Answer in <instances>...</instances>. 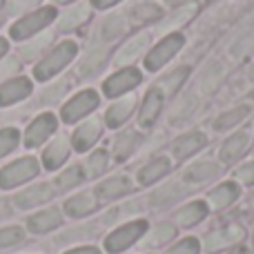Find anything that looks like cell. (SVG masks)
Instances as JSON below:
<instances>
[{"mask_svg": "<svg viewBox=\"0 0 254 254\" xmlns=\"http://www.w3.org/2000/svg\"><path fill=\"white\" fill-rule=\"evenodd\" d=\"M89 18V7L87 4H76V7H71L69 11H65L61 16V20H58V31H71L76 29V27H80L83 22H87Z\"/></svg>", "mask_w": 254, "mask_h": 254, "instance_id": "cell-31", "label": "cell"}, {"mask_svg": "<svg viewBox=\"0 0 254 254\" xmlns=\"http://www.w3.org/2000/svg\"><path fill=\"white\" fill-rule=\"evenodd\" d=\"M67 85H69V80H61V83H56L54 85V92L49 89V92H45V96H43V101L45 103H49V101H58V98L65 94V89H67Z\"/></svg>", "mask_w": 254, "mask_h": 254, "instance_id": "cell-49", "label": "cell"}, {"mask_svg": "<svg viewBox=\"0 0 254 254\" xmlns=\"http://www.w3.org/2000/svg\"><path fill=\"white\" fill-rule=\"evenodd\" d=\"M138 145H140V134L138 131L125 129L123 134H119L116 136V140H114V158L119 163L127 161V158L131 156V152H134Z\"/></svg>", "mask_w": 254, "mask_h": 254, "instance_id": "cell-28", "label": "cell"}, {"mask_svg": "<svg viewBox=\"0 0 254 254\" xmlns=\"http://www.w3.org/2000/svg\"><path fill=\"white\" fill-rule=\"evenodd\" d=\"M138 210H140L138 201L125 203V205L116 207V210H112L110 214L105 216V223H112V221H121V219H125V216H131V214H136V212H138Z\"/></svg>", "mask_w": 254, "mask_h": 254, "instance_id": "cell-44", "label": "cell"}, {"mask_svg": "<svg viewBox=\"0 0 254 254\" xmlns=\"http://www.w3.org/2000/svg\"><path fill=\"white\" fill-rule=\"evenodd\" d=\"M105 61H107V49L105 47H92L87 54H85L83 61H80L78 74L80 76L96 74V71H101V67L105 65Z\"/></svg>", "mask_w": 254, "mask_h": 254, "instance_id": "cell-30", "label": "cell"}, {"mask_svg": "<svg viewBox=\"0 0 254 254\" xmlns=\"http://www.w3.org/2000/svg\"><path fill=\"white\" fill-rule=\"evenodd\" d=\"M221 174V163L214 161V158H198L192 165H188L183 170V174L179 176V181L185 185V188L192 192V190L201 188L203 183H210L212 179Z\"/></svg>", "mask_w": 254, "mask_h": 254, "instance_id": "cell-3", "label": "cell"}, {"mask_svg": "<svg viewBox=\"0 0 254 254\" xmlns=\"http://www.w3.org/2000/svg\"><path fill=\"white\" fill-rule=\"evenodd\" d=\"M172 170V163L167 156H156L152 158L149 163H145L143 167L138 170V183L140 185H154L158 183L161 179H165Z\"/></svg>", "mask_w": 254, "mask_h": 254, "instance_id": "cell-17", "label": "cell"}, {"mask_svg": "<svg viewBox=\"0 0 254 254\" xmlns=\"http://www.w3.org/2000/svg\"><path fill=\"white\" fill-rule=\"evenodd\" d=\"M198 252H201V243H198V239L185 237V239H181L179 243H174L165 254H198Z\"/></svg>", "mask_w": 254, "mask_h": 254, "instance_id": "cell-40", "label": "cell"}, {"mask_svg": "<svg viewBox=\"0 0 254 254\" xmlns=\"http://www.w3.org/2000/svg\"><path fill=\"white\" fill-rule=\"evenodd\" d=\"M98 210V196L94 192H83V194H76V196L67 198L65 203V212L74 219H80V216H87L92 212Z\"/></svg>", "mask_w": 254, "mask_h": 254, "instance_id": "cell-24", "label": "cell"}, {"mask_svg": "<svg viewBox=\"0 0 254 254\" xmlns=\"http://www.w3.org/2000/svg\"><path fill=\"white\" fill-rule=\"evenodd\" d=\"M29 94H31L29 78H22V76L11 78V80H7V83L0 85V105H2V107L4 105H11V103L27 98Z\"/></svg>", "mask_w": 254, "mask_h": 254, "instance_id": "cell-20", "label": "cell"}, {"mask_svg": "<svg viewBox=\"0 0 254 254\" xmlns=\"http://www.w3.org/2000/svg\"><path fill=\"white\" fill-rule=\"evenodd\" d=\"M170 2H179V0H170ZM185 2H188V0H183V4H185Z\"/></svg>", "mask_w": 254, "mask_h": 254, "instance_id": "cell-55", "label": "cell"}, {"mask_svg": "<svg viewBox=\"0 0 254 254\" xmlns=\"http://www.w3.org/2000/svg\"><path fill=\"white\" fill-rule=\"evenodd\" d=\"M52 43V34H40V36H36L34 40H29L27 45H22V49H20V56L25 58V61H34L36 56H38L40 52H45V47Z\"/></svg>", "mask_w": 254, "mask_h": 254, "instance_id": "cell-36", "label": "cell"}, {"mask_svg": "<svg viewBox=\"0 0 254 254\" xmlns=\"http://www.w3.org/2000/svg\"><path fill=\"white\" fill-rule=\"evenodd\" d=\"M250 52H254V31H248V34H243L241 38L234 43L232 56L234 58H243V56H248Z\"/></svg>", "mask_w": 254, "mask_h": 254, "instance_id": "cell-42", "label": "cell"}, {"mask_svg": "<svg viewBox=\"0 0 254 254\" xmlns=\"http://www.w3.org/2000/svg\"><path fill=\"white\" fill-rule=\"evenodd\" d=\"M131 190H134V183H131L125 174H116V176H112V179L103 181L94 194H96L98 198H103V201H116V198L129 194Z\"/></svg>", "mask_w": 254, "mask_h": 254, "instance_id": "cell-15", "label": "cell"}, {"mask_svg": "<svg viewBox=\"0 0 254 254\" xmlns=\"http://www.w3.org/2000/svg\"><path fill=\"white\" fill-rule=\"evenodd\" d=\"M149 40H152V34H145V31L134 36V38L127 40L123 47L119 49V54L114 56V63L116 65H129V63H134L136 58L149 47Z\"/></svg>", "mask_w": 254, "mask_h": 254, "instance_id": "cell-18", "label": "cell"}, {"mask_svg": "<svg viewBox=\"0 0 254 254\" xmlns=\"http://www.w3.org/2000/svg\"><path fill=\"white\" fill-rule=\"evenodd\" d=\"M138 83H140V71L129 67V69H121L114 76H110L105 80V85H103V92H105V96L114 98V96L129 92V89H134Z\"/></svg>", "mask_w": 254, "mask_h": 254, "instance_id": "cell-10", "label": "cell"}, {"mask_svg": "<svg viewBox=\"0 0 254 254\" xmlns=\"http://www.w3.org/2000/svg\"><path fill=\"white\" fill-rule=\"evenodd\" d=\"M22 230L20 228H4L0 230V248H11L22 241Z\"/></svg>", "mask_w": 254, "mask_h": 254, "instance_id": "cell-45", "label": "cell"}, {"mask_svg": "<svg viewBox=\"0 0 254 254\" xmlns=\"http://www.w3.org/2000/svg\"><path fill=\"white\" fill-rule=\"evenodd\" d=\"M248 147H250V134H248V131H237V134H232L223 145H221L219 163L221 165H223V163L230 165V163L239 161V158L248 152Z\"/></svg>", "mask_w": 254, "mask_h": 254, "instance_id": "cell-12", "label": "cell"}, {"mask_svg": "<svg viewBox=\"0 0 254 254\" xmlns=\"http://www.w3.org/2000/svg\"><path fill=\"white\" fill-rule=\"evenodd\" d=\"M38 2H40V0H9L7 11H9V16H20V13L34 9Z\"/></svg>", "mask_w": 254, "mask_h": 254, "instance_id": "cell-46", "label": "cell"}, {"mask_svg": "<svg viewBox=\"0 0 254 254\" xmlns=\"http://www.w3.org/2000/svg\"><path fill=\"white\" fill-rule=\"evenodd\" d=\"M239 196H241V188H239V183H234V181H225V183L214 185V188L207 192L205 203H207V207L221 212V210H228Z\"/></svg>", "mask_w": 254, "mask_h": 254, "instance_id": "cell-9", "label": "cell"}, {"mask_svg": "<svg viewBox=\"0 0 254 254\" xmlns=\"http://www.w3.org/2000/svg\"><path fill=\"white\" fill-rule=\"evenodd\" d=\"M194 13H196V4L188 2V4H183V7L176 9L170 18H165V20L161 22V27H158V29H161V31H170V29H174V27H179V25H185L188 20H192Z\"/></svg>", "mask_w": 254, "mask_h": 254, "instance_id": "cell-34", "label": "cell"}, {"mask_svg": "<svg viewBox=\"0 0 254 254\" xmlns=\"http://www.w3.org/2000/svg\"><path fill=\"white\" fill-rule=\"evenodd\" d=\"M38 161L31 156H25L20 161L11 163V165L2 167L0 170V188L2 190H9V188H16V185H22L27 183L29 179H34L38 174Z\"/></svg>", "mask_w": 254, "mask_h": 254, "instance_id": "cell-5", "label": "cell"}, {"mask_svg": "<svg viewBox=\"0 0 254 254\" xmlns=\"http://www.w3.org/2000/svg\"><path fill=\"white\" fill-rule=\"evenodd\" d=\"M246 239V230L241 225H225V228H216L203 239V250L214 254L223 250H232V248L241 246Z\"/></svg>", "mask_w": 254, "mask_h": 254, "instance_id": "cell-4", "label": "cell"}, {"mask_svg": "<svg viewBox=\"0 0 254 254\" xmlns=\"http://www.w3.org/2000/svg\"><path fill=\"white\" fill-rule=\"evenodd\" d=\"M207 212H210V207L205 201H190L174 212V223L179 228H194L205 219Z\"/></svg>", "mask_w": 254, "mask_h": 254, "instance_id": "cell-14", "label": "cell"}, {"mask_svg": "<svg viewBox=\"0 0 254 254\" xmlns=\"http://www.w3.org/2000/svg\"><path fill=\"white\" fill-rule=\"evenodd\" d=\"M56 190L52 188L49 183H40V185H34V188L25 190L16 196V205L27 210V207H34V205H40V203H47L54 198Z\"/></svg>", "mask_w": 254, "mask_h": 254, "instance_id": "cell-22", "label": "cell"}, {"mask_svg": "<svg viewBox=\"0 0 254 254\" xmlns=\"http://www.w3.org/2000/svg\"><path fill=\"white\" fill-rule=\"evenodd\" d=\"M205 143H207L205 134H201V131H190V134L181 136V138H176L174 143H172V156H174L176 161H185V158L194 156Z\"/></svg>", "mask_w": 254, "mask_h": 254, "instance_id": "cell-16", "label": "cell"}, {"mask_svg": "<svg viewBox=\"0 0 254 254\" xmlns=\"http://www.w3.org/2000/svg\"><path fill=\"white\" fill-rule=\"evenodd\" d=\"M163 92L158 87H152L147 94H145V101L140 105V116H138V125L140 127H149L154 125V121L158 119L163 110Z\"/></svg>", "mask_w": 254, "mask_h": 254, "instance_id": "cell-19", "label": "cell"}, {"mask_svg": "<svg viewBox=\"0 0 254 254\" xmlns=\"http://www.w3.org/2000/svg\"><path fill=\"white\" fill-rule=\"evenodd\" d=\"M56 116L54 114H40L25 131V145L27 147H38L43 145L49 136L56 131Z\"/></svg>", "mask_w": 254, "mask_h": 254, "instance_id": "cell-11", "label": "cell"}, {"mask_svg": "<svg viewBox=\"0 0 254 254\" xmlns=\"http://www.w3.org/2000/svg\"><path fill=\"white\" fill-rule=\"evenodd\" d=\"M188 192H190V190L185 188V185L181 183L179 179L170 181V183L161 185V188H158L156 192L152 194V205H156V207H170V205H174L176 201H181V198H183Z\"/></svg>", "mask_w": 254, "mask_h": 254, "instance_id": "cell-21", "label": "cell"}, {"mask_svg": "<svg viewBox=\"0 0 254 254\" xmlns=\"http://www.w3.org/2000/svg\"><path fill=\"white\" fill-rule=\"evenodd\" d=\"M145 232H147V221H143V219L127 221V223L116 228L114 232L105 239V250L110 254L125 252L127 248H131L136 241H140Z\"/></svg>", "mask_w": 254, "mask_h": 254, "instance_id": "cell-1", "label": "cell"}, {"mask_svg": "<svg viewBox=\"0 0 254 254\" xmlns=\"http://www.w3.org/2000/svg\"><path fill=\"white\" fill-rule=\"evenodd\" d=\"M134 107H136V98L134 96H125V98H121V101H116L114 105L107 110V116H105L107 125L110 127H121L131 116Z\"/></svg>", "mask_w": 254, "mask_h": 254, "instance_id": "cell-29", "label": "cell"}, {"mask_svg": "<svg viewBox=\"0 0 254 254\" xmlns=\"http://www.w3.org/2000/svg\"><path fill=\"white\" fill-rule=\"evenodd\" d=\"M54 18H56V9H54V7L38 9V11L29 13V16H25V18H20V20L11 27V38L13 40L29 38V36L38 34L40 29H45V27H47Z\"/></svg>", "mask_w": 254, "mask_h": 254, "instance_id": "cell-6", "label": "cell"}, {"mask_svg": "<svg viewBox=\"0 0 254 254\" xmlns=\"http://www.w3.org/2000/svg\"><path fill=\"white\" fill-rule=\"evenodd\" d=\"M174 237H176L174 223H158L143 234V243H140V246L143 248H161V246H167Z\"/></svg>", "mask_w": 254, "mask_h": 254, "instance_id": "cell-27", "label": "cell"}, {"mask_svg": "<svg viewBox=\"0 0 254 254\" xmlns=\"http://www.w3.org/2000/svg\"><path fill=\"white\" fill-rule=\"evenodd\" d=\"M0 4H2V0H0Z\"/></svg>", "mask_w": 254, "mask_h": 254, "instance_id": "cell-57", "label": "cell"}, {"mask_svg": "<svg viewBox=\"0 0 254 254\" xmlns=\"http://www.w3.org/2000/svg\"><path fill=\"white\" fill-rule=\"evenodd\" d=\"M250 112H252V105H250V103H243V105H237L234 110L225 112V114H221L219 119L214 121V129L223 131V129H230V127H234V125L243 123V121H246L248 116H250Z\"/></svg>", "mask_w": 254, "mask_h": 254, "instance_id": "cell-32", "label": "cell"}, {"mask_svg": "<svg viewBox=\"0 0 254 254\" xmlns=\"http://www.w3.org/2000/svg\"><path fill=\"white\" fill-rule=\"evenodd\" d=\"M127 29V20L123 13H114V16H110L105 20V25H103V38L112 40V38H119L121 34H125Z\"/></svg>", "mask_w": 254, "mask_h": 254, "instance_id": "cell-38", "label": "cell"}, {"mask_svg": "<svg viewBox=\"0 0 254 254\" xmlns=\"http://www.w3.org/2000/svg\"><path fill=\"white\" fill-rule=\"evenodd\" d=\"M188 74H190V69L188 67H176L174 71H170L167 76H163L161 80H158V85L156 87L163 92V96H172V94H176L181 89V85L188 80Z\"/></svg>", "mask_w": 254, "mask_h": 254, "instance_id": "cell-33", "label": "cell"}, {"mask_svg": "<svg viewBox=\"0 0 254 254\" xmlns=\"http://www.w3.org/2000/svg\"><path fill=\"white\" fill-rule=\"evenodd\" d=\"M54 2H71V0H54Z\"/></svg>", "mask_w": 254, "mask_h": 254, "instance_id": "cell-54", "label": "cell"}, {"mask_svg": "<svg viewBox=\"0 0 254 254\" xmlns=\"http://www.w3.org/2000/svg\"><path fill=\"white\" fill-rule=\"evenodd\" d=\"M61 223H63V214H61V210H56V207L38 212V214H34L29 221H27L29 230L36 234H45V232H49V230L58 228Z\"/></svg>", "mask_w": 254, "mask_h": 254, "instance_id": "cell-26", "label": "cell"}, {"mask_svg": "<svg viewBox=\"0 0 254 254\" xmlns=\"http://www.w3.org/2000/svg\"><path fill=\"white\" fill-rule=\"evenodd\" d=\"M225 78V65L221 61H207L205 67L201 69V76H198V89H201L205 96H210V94H214L216 89L221 87V83H223Z\"/></svg>", "mask_w": 254, "mask_h": 254, "instance_id": "cell-13", "label": "cell"}, {"mask_svg": "<svg viewBox=\"0 0 254 254\" xmlns=\"http://www.w3.org/2000/svg\"><path fill=\"white\" fill-rule=\"evenodd\" d=\"M196 110V96L194 94H188L185 98L179 101V107L172 110V125H181V121L190 119V114Z\"/></svg>", "mask_w": 254, "mask_h": 254, "instance_id": "cell-37", "label": "cell"}, {"mask_svg": "<svg viewBox=\"0 0 254 254\" xmlns=\"http://www.w3.org/2000/svg\"><path fill=\"white\" fill-rule=\"evenodd\" d=\"M18 67H20V63H18L16 58H4V61L0 63V80L13 76L18 71Z\"/></svg>", "mask_w": 254, "mask_h": 254, "instance_id": "cell-48", "label": "cell"}, {"mask_svg": "<svg viewBox=\"0 0 254 254\" xmlns=\"http://www.w3.org/2000/svg\"><path fill=\"white\" fill-rule=\"evenodd\" d=\"M237 181L239 183H243V185H254V161L250 163H246V165H241L237 170Z\"/></svg>", "mask_w": 254, "mask_h": 254, "instance_id": "cell-47", "label": "cell"}, {"mask_svg": "<svg viewBox=\"0 0 254 254\" xmlns=\"http://www.w3.org/2000/svg\"><path fill=\"white\" fill-rule=\"evenodd\" d=\"M183 45H185V38L181 34L165 36V38H163L161 43L147 54V58H145V67H147L149 71H158L167 61H172V58L181 52Z\"/></svg>", "mask_w": 254, "mask_h": 254, "instance_id": "cell-7", "label": "cell"}, {"mask_svg": "<svg viewBox=\"0 0 254 254\" xmlns=\"http://www.w3.org/2000/svg\"><path fill=\"white\" fill-rule=\"evenodd\" d=\"M116 2H121V0H92V4H94V7H98V9L112 7V4H116Z\"/></svg>", "mask_w": 254, "mask_h": 254, "instance_id": "cell-51", "label": "cell"}, {"mask_svg": "<svg viewBox=\"0 0 254 254\" xmlns=\"http://www.w3.org/2000/svg\"><path fill=\"white\" fill-rule=\"evenodd\" d=\"M98 107V94L94 89H87V92H80L63 107V121L65 123H76L78 119H83L85 114H89L92 110Z\"/></svg>", "mask_w": 254, "mask_h": 254, "instance_id": "cell-8", "label": "cell"}, {"mask_svg": "<svg viewBox=\"0 0 254 254\" xmlns=\"http://www.w3.org/2000/svg\"><path fill=\"white\" fill-rule=\"evenodd\" d=\"M76 52H78V45H76L74 40H65V43H61L52 54H49L47 58H45L43 63H40L38 67H36V69H34V76H36L38 80L52 78L54 74H58L61 69H65V67L69 65L71 61H74Z\"/></svg>", "mask_w": 254, "mask_h": 254, "instance_id": "cell-2", "label": "cell"}, {"mask_svg": "<svg viewBox=\"0 0 254 254\" xmlns=\"http://www.w3.org/2000/svg\"><path fill=\"white\" fill-rule=\"evenodd\" d=\"M7 47H9V45H7V40H4V38H0V58L4 56V52H7Z\"/></svg>", "mask_w": 254, "mask_h": 254, "instance_id": "cell-53", "label": "cell"}, {"mask_svg": "<svg viewBox=\"0 0 254 254\" xmlns=\"http://www.w3.org/2000/svg\"><path fill=\"white\" fill-rule=\"evenodd\" d=\"M252 252H254V237H252Z\"/></svg>", "mask_w": 254, "mask_h": 254, "instance_id": "cell-56", "label": "cell"}, {"mask_svg": "<svg viewBox=\"0 0 254 254\" xmlns=\"http://www.w3.org/2000/svg\"><path fill=\"white\" fill-rule=\"evenodd\" d=\"M65 254H101V250L94 246H85V248H74V250H69Z\"/></svg>", "mask_w": 254, "mask_h": 254, "instance_id": "cell-50", "label": "cell"}, {"mask_svg": "<svg viewBox=\"0 0 254 254\" xmlns=\"http://www.w3.org/2000/svg\"><path fill=\"white\" fill-rule=\"evenodd\" d=\"M67 156H69V140H67L65 136H58V138L52 140V145L45 149L43 163L47 170H58V167L67 161Z\"/></svg>", "mask_w": 254, "mask_h": 254, "instance_id": "cell-25", "label": "cell"}, {"mask_svg": "<svg viewBox=\"0 0 254 254\" xmlns=\"http://www.w3.org/2000/svg\"><path fill=\"white\" fill-rule=\"evenodd\" d=\"M107 163H110V156H107L105 149H96V152L87 158V163H85V176H87V179L101 176L103 172L107 170Z\"/></svg>", "mask_w": 254, "mask_h": 254, "instance_id": "cell-35", "label": "cell"}, {"mask_svg": "<svg viewBox=\"0 0 254 254\" xmlns=\"http://www.w3.org/2000/svg\"><path fill=\"white\" fill-rule=\"evenodd\" d=\"M225 254H248L246 248H241V246H237V248H232V250H228Z\"/></svg>", "mask_w": 254, "mask_h": 254, "instance_id": "cell-52", "label": "cell"}, {"mask_svg": "<svg viewBox=\"0 0 254 254\" xmlns=\"http://www.w3.org/2000/svg\"><path fill=\"white\" fill-rule=\"evenodd\" d=\"M18 140H20V134H18V129H13V127L0 129V156H4V154L11 152V149L18 145Z\"/></svg>", "mask_w": 254, "mask_h": 254, "instance_id": "cell-41", "label": "cell"}, {"mask_svg": "<svg viewBox=\"0 0 254 254\" xmlns=\"http://www.w3.org/2000/svg\"><path fill=\"white\" fill-rule=\"evenodd\" d=\"M85 176H83V170H80L78 165H74V167H69V170H65L61 176L56 179V188L58 190H69V188H76V185L83 181Z\"/></svg>", "mask_w": 254, "mask_h": 254, "instance_id": "cell-39", "label": "cell"}, {"mask_svg": "<svg viewBox=\"0 0 254 254\" xmlns=\"http://www.w3.org/2000/svg\"><path fill=\"white\" fill-rule=\"evenodd\" d=\"M131 16H134V20H138V22L156 20V18H161V9H158L156 4H138V7L131 11Z\"/></svg>", "mask_w": 254, "mask_h": 254, "instance_id": "cell-43", "label": "cell"}, {"mask_svg": "<svg viewBox=\"0 0 254 254\" xmlns=\"http://www.w3.org/2000/svg\"><path fill=\"white\" fill-rule=\"evenodd\" d=\"M101 131H103V125L98 119H89L87 123H83L78 129L74 131V149L78 152H87L98 138H101Z\"/></svg>", "mask_w": 254, "mask_h": 254, "instance_id": "cell-23", "label": "cell"}]
</instances>
